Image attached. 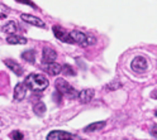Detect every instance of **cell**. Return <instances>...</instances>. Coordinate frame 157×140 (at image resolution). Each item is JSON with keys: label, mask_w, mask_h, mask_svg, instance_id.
Here are the masks:
<instances>
[{"label": "cell", "mask_w": 157, "mask_h": 140, "mask_svg": "<svg viewBox=\"0 0 157 140\" xmlns=\"http://www.w3.org/2000/svg\"><path fill=\"white\" fill-rule=\"evenodd\" d=\"M24 83L27 85L28 90H31V91L41 92L48 87V79L46 76L41 73H31L29 76H27Z\"/></svg>", "instance_id": "6da1fadb"}, {"label": "cell", "mask_w": 157, "mask_h": 140, "mask_svg": "<svg viewBox=\"0 0 157 140\" xmlns=\"http://www.w3.org/2000/svg\"><path fill=\"white\" fill-rule=\"evenodd\" d=\"M55 86H56V90L58 92H61L62 95H66V96L71 97V98H74V97H76L78 95L76 92V90L68 82H66L65 79H62V78H57L56 82H55Z\"/></svg>", "instance_id": "7a4b0ae2"}, {"label": "cell", "mask_w": 157, "mask_h": 140, "mask_svg": "<svg viewBox=\"0 0 157 140\" xmlns=\"http://www.w3.org/2000/svg\"><path fill=\"white\" fill-rule=\"evenodd\" d=\"M70 35L72 39V43H76L81 47H87V46L95 43L94 38H90L89 35H86L85 33H82L80 31H72V32H70Z\"/></svg>", "instance_id": "3957f363"}, {"label": "cell", "mask_w": 157, "mask_h": 140, "mask_svg": "<svg viewBox=\"0 0 157 140\" xmlns=\"http://www.w3.org/2000/svg\"><path fill=\"white\" fill-rule=\"evenodd\" d=\"M47 140H84V139L71 133L62 131V130H53V131H51L47 135Z\"/></svg>", "instance_id": "277c9868"}, {"label": "cell", "mask_w": 157, "mask_h": 140, "mask_svg": "<svg viewBox=\"0 0 157 140\" xmlns=\"http://www.w3.org/2000/svg\"><path fill=\"white\" fill-rule=\"evenodd\" d=\"M52 31H53V34L57 39H60L61 42L63 43H68V44H74L72 43V39H71V35H70V32H67L66 29H63L62 27L60 25H53L52 27Z\"/></svg>", "instance_id": "5b68a950"}, {"label": "cell", "mask_w": 157, "mask_h": 140, "mask_svg": "<svg viewBox=\"0 0 157 140\" xmlns=\"http://www.w3.org/2000/svg\"><path fill=\"white\" fill-rule=\"evenodd\" d=\"M148 64H147V59L143 57V56H137L133 58V61L131 63V68L133 69L134 72H138V73H142L144 72Z\"/></svg>", "instance_id": "8992f818"}, {"label": "cell", "mask_w": 157, "mask_h": 140, "mask_svg": "<svg viewBox=\"0 0 157 140\" xmlns=\"http://www.w3.org/2000/svg\"><path fill=\"white\" fill-rule=\"evenodd\" d=\"M57 58V53L55 49L50 48V47H44L43 52H42V62L43 64H48V63H53Z\"/></svg>", "instance_id": "52a82bcc"}, {"label": "cell", "mask_w": 157, "mask_h": 140, "mask_svg": "<svg viewBox=\"0 0 157 140\" xmlns=\"http://www.w3.org/2000/svg\"><path fill=\"white\" fill-rule=\"evenodd\" d=\"M21 18H22L23 22L31 24V25H34V27H38V28H44V27H46V24H44V22L42 20V19H39V18H37V17H34V15H31V14H22Z\"/></svg>", "instance_id": "ba28073f"}, {"label": "cell", "mask_w": 157, "mask_h": 140, "mask_svg": "<svg viewBox=\"0 0 157 140\" xmlns=\"http://www.w3.org/2000/svg\"><path fill=\"white\" fill-rule=\"evenodd\" d=\"M27 91H28V87L24 82L18 83L14 88V100L15 101H22L27 95Z\"/></svg>", "instance_id": "9c48e42d"}, {"label": "cell", "mask_w": 157, "mask_h": 140, "mask_svg": "<svg viewBox=\"0 0 157 140\" xmlns=\"http://www.w3.org/2000/svg\"><path fill=\"white\" fill-rule=\"evenodd\" d=\"M94 95H95V92H94L93 88H85V90H82V91L78 92L77 97H78V100H80L81 104H87L93 100Z\"/></svg>", "instance_id": "30bf717a"}, {"label": "cell", "mask_w": 157, "mask_h": 140, "mask_svg": "<svg viewBox=\"0 0 157 140\" xmlns=\"http://www.w3.org/2000/svg\"><path fill=\"white\" fill-rule=\"evenodd\" d=\"M4 63H5V66L10 69L12 72H14L17 76H22L23 75V67L19 64L18 62H15V61H13V59H5L4 61Z\"/></svg>", "instance_id": "8fae6325"}, {"label": "cell", "mask_w": 157, "mask_h": 140, "mask_svg": "<svg viewBox=\"0 0 157 140\" xmlns=\"http://www.w3.org/2000/svg\"><path fill=\"white\" fill-rule=\"evenodd\" d=\"M44 71H46L47 73H50L51 76H57L58 73H61L62 66L58 64V63H56V62L48 63V64H44Z\"/></svg>", "instance_id": "7c38bea8"}, {"label": "cell", "mask_w": 157, "mask_h": 140, "mask_svg": "<svg viewBox=\"0 0 157 140\" xmlns=\"http://www.w3.org/2000/svg\"><path fill=\"white\" fill-rule=\"evenodd\" d=\"M2 31L4 32V33H6V34H15L17 32H18V24L14 22V20H10V22H8L5 25H3V28H2Z\"/></svg>", "instance_id": "4fadbf2b"}, {"label": "cell", "mask_w": 157, "mask_h": 140, "mask_svg": "<svg viewBox=\"0 0 157 140\" xmlns=\"http://www.w3.org/2000/svg\"><path fill=\"white\" fill-rule=\"evenodd\" d=\"M6 42L9 44H25L28 41H27V38H24V37L17 35V34H10L6 38Z\"/></svg>", "instance_id": "5bb4252c"}, {"label": "cell", "mask_w": 157, "mask_h": 140, "mask_svg": "<svg viewBox=\"0 0 157 140\" xmlns=\"http://www.w3.org/2000/svg\"><path fill=\"white\" fill-rule=\"evenodd\" d=\"M105 126V121H98V123H93L90 125H87L85 127V131L86 133H93V131H96V130H100Z\"/></svg>", "instance_id": "9a60e30c"}, {"label": "cell", "mask_w": 157, "mask_h": 140, "mask_svg": "<svg viewBox=\"0 0 157 140\" xmlns=\"http://www.w3.org/2000/svg\"><path fill=\"white\" fill-rule=\"evenodd\" d=\"M22 58L24 59L25 62H29V63H34L36 62V52L33 49H29V51H25L22 53Z\"/></svg>", "instance_id": "2e32d148"}, {"label": "cell", "mask_w": 157, "mask_h": 140, "mask_svg": "<svg viewBox=\"0 0 157 140\" xmlns=\"http://www.w3.org/2000/svg\"><path fill=\"white\" fill-rule=\"evenodd\" d=\"M33 111L36 112V115L42 116L46 112V105H44V102H42V101L36 102L34 106H33Z\"/></svg>", "instance_id": "e0dca14e"}, {"label": "cell", "mask_w": 157, "mask_h": 140, "mask_svg": "<svg viewBox=\"0 0 157 140\" xmlns=\"http://www.w3.org/2000/svg\"><path fill=\"white\" fill-rule=\"evenodd\" d=\"M62 73H65L66 76H75V71L70 64H63L62 66Z\"/></svg>", "instance_id": "ac0fdd59"}, {"label": "cell", "mask_w": 157, "mask_h": 140, "mask_svg": "<svg viewBox=\"0 0 157 140\" xmlns=\"http://www.w3.org/2000/svg\"><path fill=\"white\" fill-rule=\"evenodd\" d=\"M10 138H12V140H23V134L21 133V131H18V130H15V131H13L12 134H10Z\"/></svg>", "instance_id": "d6986e66"}, {"label": "cell", "mask_w": 157, "mask_h": 140, "mask_svg": "<svg viewBox=\"0 0 157 140\" xmlns=\"http://www.w3.org/2000/svg\"><path fill=\"white\" fill-rule=\"evenodd\" d=\"M53 100H55L56 102L60 104V102L62 101V94H61V92H58V91H56V92L53 94Z\"/></svg>", "instance_id": "ffe728a7"}, {"label": "cell", "mask_w": 157, "mask_h": 140, "mask_svg": "<svg viewBox=\"0 0 157 140\" xmlns=\"http://www.w3.org/2000/svg\"><path fill=\"white\" fill-rule=\"evenodd\" d=\"M15 2L21 3V4H25V5H28V6H32V8H37V6L33 4V2H31V0H15Z\"/></svg>", "instance_id": "44dd1931"}, {"label": "cell", "mask_w": 157, "mask_h": 140, "mask_svg": "<svg viewBox=\"0 0 157 140\" xmlns=\"http://www.w3.org/2000/svg\"><path fill=\"white\" fill-rule=\"evenodd\" d=\"M150 134L155 138V139H157V124L156 125H153L152 127H151V130H150Z\"/></svg>", "instance_id": "7402d4cb"}, {"label": "cell", "mask_w": 157, "mask_h": 140, "mask_svg": "<svg viewBox=\"0 0 157 140\" xmlns=\"http://www.w3.org/2000/svg\"><path fill=\"white\" fill-rule=\"evenodd\" d=\"M122 85L121 83H113V85H109V86H108V88H109V90H115V88H119Z\"/></svg>", "instance_id": "603a6c76"}, {"label": "cell", "mask_w": 157, "mask_h": 140, "mask_svg": "<svg viewBox=\"0 0 157 140\" xmlns=\"http://www.w3.org/2000/svg\"><path fill=\"white\" fill-rule=\"evenodd\" d=\"M155 115H156V116H157V111H156V114H155Z\"/></svg>", "instance_id": "cb8c5ba5"}]
</instances>
